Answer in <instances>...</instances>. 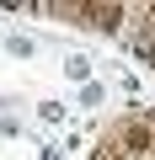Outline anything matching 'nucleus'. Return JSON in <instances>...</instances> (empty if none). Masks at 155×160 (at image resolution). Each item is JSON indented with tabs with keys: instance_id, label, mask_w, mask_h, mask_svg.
Masks as SVG:
<instances>
[{
	"instance_id": "obj_1",
	"label": "nucleus",
	"mask_w": 155,
	"mask_h": 160,
	"mask_svg": "<svg viewBox=\"0 0 155 160\" xmlns=\"http://www.w3.org/2000/svg\"><path fill=\"white\" fill-rule=\"evenodd\" d=\"M54 16H70V22H86V27H102V32H118L123 27V6H48Z\"/></svg>"
}]
</instances>
